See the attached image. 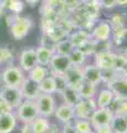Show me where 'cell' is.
<instances>
[{"label": "cell", "mask_w": 127, "mask_h": 133, "mask_svg": "<svg viewBox=\"0 0 127 133\" xmlns=\"http://www.w3.org/2000/svg\"><path fill=\"white\" fill-rule=\"evenodd\" d=\"M107 88L113 92L115 98L127 102V78L119 74L116 79L108 83Z\"/></svg>", "instance_id": "11"}, {"label": "cell", "mask_w": 127, "mask_h": 133, "mask_svg": "<svg viewBox=\"0 0 127 133\" xmlns=\"http://www.w3.org/2000/svg\"><path fill=\"white\" fill-rule=\"evenodd\" d=\"M51 74V73H50ZM55 79V83H56V93H62L63 91L68 88V83L66 80H65L64 74H52Z\"/></svg>", "instance_id": "33"}, {"label": "cell", "mask_w": 127, "mask_h": 133, "mask_svg": "<svg viewBox=\"0 0 127 133\" xmlns=\"http://www.w3.org/2000/svg\"><path fill=\"white\" fill-rule=\"evenodd\" d=\"M91 35V40L95 41V42H108L112 39V35H113V28L110 26L109 21H100L92 32Z\"/></svg>", "instance_id": "6"}, {"label": "cell", "mask_w": 127, "mask_h": 133, "mask_svg": "<svg viewBox=\"0 0 127 133\" xmlns=\"http://www.w3.org/2000/svg\"><path fill=\"white\" fill-rule=\"evenodd\" d=\"M94 133H113V132L109 127H106V128H102V129H98V130H95Z\"/></svg>", "instance_id": "37"}, {"label": "cell", "mask_w": 127, "mask_h": 133, "mask_svg": "<svg viewBox=\"0 0 127 133\" xmlns=\"http://www.w3.org/2000/svg\"><path fill=\"white\" fill-rule=\"evenodd\" d=\"M124 118H125V119H126V121H127V113H126V114H125V115H124Z\"/></svg>", "instance_id": "43"}, {"label": "cell", "mask_w": 127, "mask_h": 133, "mask_svg": "<svg viewBox=\"0 0 127 133\" xmlns=\"http://www.w3.org/2000/svg\"><path fill=\"white\" fill-rule=\"evenodd\" d=\"M118 76H119V73H118L115 69L102 70V82L108 84V83H110L114 79H116Z\"/></svg>", "instance_id": "32"}, {"label": "cell", "mask_w": 127, "mask_h": 133, "mask_svg": "<svg viewBox=\"0 0 127 133\" xmlns=\"http://www.w3.org/2000/svg\"><path fill=\"white\" fill-rule=\"evenodd\" d=\"M70 58V61H71V64L74 65V66H83L85 61H86V56H85V53L82 51V50L75 48L73 51L71 52V55L69 56Z\"/></svg>", "instance_id": "30"}, {"label": "cell", "mask_w": 127, "mask_h": 133, "mask_svg": "<svg viewBox=\"0 0 127 133\" xmlns=\"http://www.w3.org/2000/svg\"><path fill=\"white\" fill-rule=\"evenodd\" d=\"M27 78L30 79V80L34 81L36 83H40L43 79H46L49 74H50V71H49L48 66H43L40 64H36L33 69H31L29 72H27Z\"/></svg>", "instance_id": "19"}, {"label": "cell", "mask_w": 127, "mask_h": 133, "mask_svg": "<svg viewBox=\"0 0 127 133\" xmlns=\"http://www.w3.org/2000/svg\"><path fill=\"white\" fill-rule=\"evenodd\" d=\"M3 85H5V84H3V82H2V80H1V77H0V90L3 88Z\"/></svg>", "instance_id": "41"}, {"label": "cell", "mask_w": 127, "mask_h": 133, "mask_svg": "<svg viewBox=\"0 0 127 133\" xmlns=\"http://www.w3.org/2000/svg\"><path fill=\"white\" fill-rule=\"evenodd\" d=\"M114 99V94L108 88L102 89L97 92L96 97H95V102L97 108L100 109H105V108H108L109 104L112 103Z\"/></svg>", "instance_id": "18"}, {"label": "cell", "mask_w": 127, "mask_h": 133, "mask_svg": "<svg viewBox=\"0 0 127 133\" xmlns=\"http://www.w3.org/2000/svg\"><path fill=\"white\" fill-rule=\"evenodd\" d=\"M39 85L41 93H46V94L56 93V83H55V79L52 74H49L46 79H43L39 83Z\"/></svg>", "instance_id": "25"}, {"label": "cell", "mask_w": 127, "mask_h": 133, "mask_svg": "<svg viewBox=\"0 0 127 133\" xmlns=\"http://www.w3.org/2000/svg\"><path fill=\"white\" fill-rule=\"evenodd\" d=\"M65 80H66L68 87L73 89L79 90L82 83L84 82L83 74H82V68L81 66H74L72 65L64 74Z\"/></svg>", "instance_id": "13"}, {"label": "cell", "mask_w": 127, "mask_h": 133, "mask_svg": "<svg viewBox=\"0 0 127 133\" xmlns=\"http://www.w3.org/2000/svg\"><path fill=\"white\" fill-rule=\"evenodd\" d=\"M36 64H38V60H36L35 48H26L21 50L18 57V66L24 73L29 72Z\"/></svg>", "instance_id": "7"}, {"label": "cell", "mask_w": 127, "mask_h": 133, "mask_svg": "<svg viewBox=\"0 0 127 133\" xmlns=\"http://www.w3.org/2000/svg\"><path fill=\"white\" fill-rule=\"evenodd\" d=\"M0 77H1V80L5 85L20 88L23 80L27 78V74L19 68L18 64L12 63L3 66L0 71Z\"/></svg>", "instance_id": "2"}, {"label": "cell", "mask_w": 127, "mask_h": 133, "mask_svg": "<svg viewBox=\"0 0 127 133\" xmlns=\"http://www.w3.org/2000/svg\"><path fill=\"white\" fill-rule=\"evenodd\" d=\"M54 116L59 122L63 123V124L71 123L72 121H74V119H75L74 108L65 104V103L60 104L59 107H56L55 112H54Z\"/></svg>", "instance_id": "17"}, {"label": "cell", "mask_w": 127, "mask_h": 133, "mask_svg": "<svg viewBox=\"0 0 127 133\" xmlns=\"http://www.w3.org/2000/svg\"><path fill=\"white\" fill-rule=\"evenodd\" d=\"M5 14H6V9H5V7H3L2 2L0 1V18L5 16Z\"/></svg>", "instance_id": "40"}, {"label": "cell", "mask_w": 127, "mask_h": 133, "mask_svg": "<svg viewBox=\"0 0 127 133\" xmlns=\"http://www.w3.org/2000/svg\"><path fill=\"white\" fill-rule=\"evenodd\" d=\"M22 1H23V2L26 1V2H28V3H32V2H33V0H22Z\"/></svg>", "instance_id": "42"}, {"label": "cell", "mask_w": 127, "mask_h": 133, "mask_svg": "<svg viewBox=\"0 0 127 133\" xmlns=\"http://www.w3.org/2000/svg\"><path fill=\"white\" fill-rule=\"evenodd\" d=\"M62 133H66V132H62Z\"/></svg>", "instance_id": "45"}, {"label": "cell", "mask_w": 127, "mask_h": 133, "mask_svg": "<svg viewBox=\"0 0 127 133\" xmlns=\"http://www.w3.org/2000/svg\"><path fill=\"white\" fill-rule=\"evenodd\" d=\"M2 5L11 15H20L23 11L24 2L22 0H2Z\"/></svg>", "instance_id": "28"}, {"label": "cell", "mask_w": 127, "mask_h": 133, "mask_svg": "<svg viewBox=\"0 0 127 133\" xmlns=\"http://www.w3.org/2000/svg\"><path fill=\"white\" fill-rule=\"evenodd\" d=\"M16 116L20 123H31L35 118L39 116L35 101L23 100L22 103L13 110Z\"/></svg>", "instance_id": "3"}, {"label": "cell", "mask_w": 127, "mask_h": 133, "mask_svg": "<svg viewBox=\"0 0 127 133\" xmlns=\"http://www.w3.org/2000/svg\"><path fill=\"white\" fill-rule=\"evenodd\" d=\"M82 74L84 81L98 85L102 83V70L95 64H85L82 66Z\"/></svg>", "instance_id": "16"}, {"label": "cell", "mask_w": 127, "mask_h": 133, "mask_svg": "<svg viewBox=\"0 0 127 133\" xmlns=\"http://www.w3.org/2000/svg\"><path fill=\"white\" fill-rule=\"evenodd\" d=\"M20 133H33L30 123H21V128H20Z\"/></svg>", "instance_id": "36"}, {"label": "cell", "mask_w": 127, "mask_h": 133, "mask_svg": "<svg viewBox=\"0 0 127 133\" xmlns=\"http://www.w3.org/2000/svg\"><path fill=\"white\" fill-rule=\"evenodd\" d=\"M13 52L8 47H0V65H9L13 63Z\"/></svg>", "instance_id": "31"}, {"label": "cell", "mask_w": 127, "mask_h": 133, "mask_svg": "<svg viewBox=\"0 0 127 133\" xmlns=\"http://www.w3.org/2000/svg\"><path fill=\"white\" fill-rule=\"evenodd\" d=\"M35 104L40 116L50 119L52 115H54L56 109V101L53 94L41 93L40 97L35 100Z\"/></svg>", "instance_id": "4"}, {"label": "cell", "mask_w": 127, "mask_h": 133, "mask_svg": "<svg viewBox=\"0 0 127 133\" xmlns=\"http://www.w3.org/2000/svg\"><path fill=\"white\" fill-rule=\"evenodd\" d=\"M113 112L110 111L108 108H105V109H97L93 112V114L89 118V122H91L93 130H98V129L102 128H106L110 125V122L113 120Z\"/></svg>", "instance_id": "5"}, {"label": "cell", "mask_w": 127, "mask_h": 133, "mask_svg": "<svg viewBox=\"0 0 127 133\" xmlns=\"http://www.w3.org/2000/svg\"><path fill=\"white\" fill-rule=\"evenodd\" d=\"M116 6L119 7H126L127 6V0H115Z\"/></svg>", "instance_id": "38"}, {"label": "cell", "mask_w": 127, "mask_h": 133, "mask_svg": "<svg viewBox=\"0 0 127 133\" xmlns=\"http://www.w3.org/2000/svg\"><path fill=\"white\" fill-rule=\"evenodd\" d=\"M97 109L95 98L88 100H81L74 107V115L75 119H84L89 120L93 112Z\"/></svg>", "instance_id": "10"}, {"label": "cell", "mask_w": 127, "mask_h": 133, "mask_svg": "<svg viewBox=\"0 0 127 133\" xmlns=\"http://www.w3.org/2000/svg\"><path fill=\"white\" fill-rule=\"evenodd\" d=\"M20 90H21L23 100H29V101H35L41 94L39 83L32 81L28 78L23 80L22 84L20 85Z\"/></svg>", "instance_id": "12"}, {"label": "cell", "mask_w": 127, "mask_h": 133, "mask_svg": "<svg viewBox=\"0 0 127 133\" xmlns=\"http://www.w3.org/2000/svg\"><path fill=\"white\" fill-rule=\"evenodd\" d=\"M18 119L14 112H5L0 114V133H12L18 127Z\"/></svg>", "instance_id": "14"}, {"label": "cell", "mask_w": 127, "mask_h": 133, "mask_svg": "<svg viewBox=\"0 0 127 133\" xmlns=\"http://www.w3.org/2000/svg\"><path fill=\"white\" fill-rule=\"evenodd\" d=\"M30 125L33 133H48L51 125V122L48 118H43V116L39 115L38 118H35L30 123Z\"/></svg>", "instance_id": "22"}, {"label": "cell", "mask_w": 127, "mask_h": 133, "mask_svg": "<svg viewBox=\"0 0 127 133\" xmlns=\"http://www.w3.org/2000/svg\"><path fill=\"white\" fill-rule=\"evenodd\" d=\"M1 68H2V66H1V65H0V70H1Z\"/></svg>", "instance_id": "44"}, {"label": "cell", "mask_w": 127, "mask_h": 133, "mask_svg": "<svg viewBox=\"0 0 127 133\" xmlns=\"http://www.w3.org/2000/svg\"><path fill=\"white\" fill-rule=\"evenodd\" d=\"M9 30L12 38L17 41L24 39L33 28V20L28 16L11 15V19L8 21Z\"/></svg>", "instance_id": "1"}, {"label": "cell", "mask_w": 127, "mask_h": 133, "mask_svg": "<svg viewBox=\"0 0 127 133\" xmlns=\"http://www.w3.org/2000/svg\"><path fill=\"white\" fill-rule=\"evenodd\" d=\"M11 111H13V109H12L7 102H5V100L0 97V114L5 113V112H11Z\"/></svg>", "instance_id": "34"}, {"label": "cell", "mask_w": 127, "mask_h": 133, "mask_svg": "<svg viewBox=\"0 0 127 133\" xmlns=\"http://www.w3.org/2000/svg\"><path fill=\"white\" fill-rule=\"evenodd\" d=\"M73 129L75 133H93V127L89 120L84 119H74L73 121Z\"/></svg>", "instance_id": "29"}, {"label": "cell", "mask_w": 127, "mask_h": 133, "mask_svg": "<svg viewBox=\"0 0 127 133\" xmlns=\"http://www.w3.org/2000/svg\"><path fill=\"white\" fill-rule=\"evenodd\" d=\"M77 91H79L80 97H81L82 100L94 99L96 97V94H97V85L93 84V83L84 81Z\"/></svg>", "instance_id": "24"}, {"label": "cell", "mask_w": 127, "mask_h": 133, "mask_svg": "<svg viewBox=\"0 0 127 133\" xmlns=\"http://www.w3.org/2000/svg\"><path fill=\"white\" fill-rule=\"evenodd\" d=\"M93 133H94V132H93Z\"/></svg>", "instance_id": "46"}, {"label": "cell", "mask_w": 127, "mask_h": 133, "mask_svg": "<svg viewBox=\"0 0 127 133\" xmlns=\"http://www.w3.org/2000/svg\"><path fill=\"white\" fill-rule=\"evenodd\" d=\"M71 66L72 64H71V61H70L69 57L54 53L48 68L51 74H62L63 76Z\"/></svg>", "instance_id": "9"}, {"label": "cell", "mask_w": 127, "mask_h": 133, "mask_svg": "<svg viewBox=\"0 0 127 133\" xmlns=\"http://www.w3.org/2000/svg\"><path fill=\"white\" fill-rule=\"evenodd\" d=\"M110 130L113 133H127V121L124 116L114 115L110 122Z\"/></svg>", "instance_id": "27"}, {"label": "cell", "mask_w": 127, "mask_h": 133, "mask_svg": "<svg viewBox=\"0 0 127 133\" xmlns=\"http://www.w3.org/2000/svg\"><path fill=\"white\" fill-rule=\"evenodd\" d=\"M95 64L97 68L101 70H106V69H114L115 66V59H116V53L112 51H105V52H100L96 53L95 56Z\"/></svg>", "instance_id": "15"}, {"label": "cell", "mask_w": 127, "mask_h": 133, "mask_svg": "<svg viewBox=\"0 0 127 133\" xmlns=\"http://www.w3.org/2000/svg\"><path fill=\"white\" fill-rule=\"evenodd\" d=\"M61 95H62L63 101H64L65 104H68V105L72 107V108H74L82 100L81 97H80L79 91H77L76 89L70 88V87H68V88L61 93Z\"/></svg>", "instance_id": "21"}, {"label": "cell", "mask_w": 127, "mask_h": 133, "mask_svg": "<svg viewBox=\"0 0 127 133\" xmlns=\"http://www.w3.org/2000/svg\"><path fill=\"white\" fill-rule=\"evenodd\" d=\"M35 53H36L38 64L43 65V66H49L52 57L54 55V52H53L51 49L42 47V45H39V47L35 48Z\"/></svg>", "instance_id": "20"}, {"label": "cell", "mask_w": 127, "mask_h": 133, "mask_svg": "<svg viewBox=\"0 0 127 133\" xmlns=\"http://www.w3.org/2000/svg\"><path fill=\"white\" fill-rule=\"evenodd\" d=\"M0 97H1L5 102H7L12 109L18 108L23 101V97L20 88H14V87H7L3 85V88L0 90Z\"/></svg>", "instance_id": "8"}, {"label": "cell", "mask_w": 127, "mask_h": 133, "mask_svg": "<svg viewBox=\"0 0 127 133\" xmlns=\"http://www.w3.org/2000/svg\"><path fill=\"white\" fill-rule=\"evenodd\" d=\"M119 74H121V76H123V77L127 78V62H126V64L124 65V68L122 69V71L119 72Z\"/></svg>", "instance_id": "39"}, {"label": "cell", "mask_w": 127, "mask_h": 133, "mask_svg": "<svg viewBox=\"0 0 127 133\" xmlns=\"http://www.w3.org/2000/svg\"><path fill=\"white\" fill-rule=\"evenodd\" d=\"M70 41L72 42V44L74 45V48H81L82 45H84L88 40H91V35L85 30H80L73 32L71 36L69 37Z\"/></svg>", "instance_id": "23"}, {"label": "cell", "mask_w": 127, "mask_h": 133, "mask_svg": "<svg viewBox=\"0 0 127 133\" xmlns=\"http://www.w3.org/2000/svg\"><path fill=\"white\" fill-rule=\"evenodd\" d=\"M74 49H75L74 45L72 44L69 38H64L62 40H60L55 44V53L61 56H65V57H69Z\"/></svg>", "instance_id": "26"}, {"label": "cell", "mask_w": 127, "mask_h": 133, "mask_svg": "<svg viewBox=\"0 0 127 133\" xmlns=\"http://www.w3.org/2000/svg\"><path fill=\"white\" fill-rule=\"evenodd\" d=\"M101 6L104 8H113L116 6L115 0H101Z\"/></svg>", "instance_id": "35"}]
</instances>
